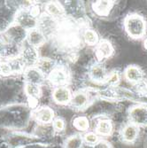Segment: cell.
I'll return each instance as SVG.
<instances>
[{
    "instance_id": "cell-1",
    "label": "cell",
    "mask_w": 147,
    "mask_h": 148,
    "mask_svg": "<svg viewBox=\"0 0 147 148\" xmlns=\"http://www.w3.org/2000/svg\"><path fill=\"white\" fill-rule=\"evenodd\" d=\"M124 29L128 36L133 39H141L147 29L145 19L137 13H130L124 19Z\"/></svg>"
},
{
    "instance_id": "cell-2",
    "label": "cell",
    "mask_w": 147,
    "mask_h": 148,
    "mask_svg": "<svg viewBox=\"0 0 147 148\" xmlns=\"http://www.w3.org/2000/svg\"><path fill=\"white\" fill-rule=\"evenodd\" d=\"M128 117L130 123L137 127L147 126V105L140 104L131 106L128 111Z\"/></svg>"
},
{
    "instance_id": "cell-3",
    "label": "cell",
    "mask_w": 147,
    "mask_h": 148,
    "mask_svg": "<svg viewBox=\"0 0 147 148\" xmlns=\"http://www.w3.org/2000/svg\"><path fill=\"white\" fill-rule=\"evenodd\" d=\"M27 35H28V30H26L15 22L11 24L4 34L9 44L11 43L16 45H20L24 43L25 40H27Z\"/></svg>"
},
{
    "instance_id": "cell-4",
    "label": "cell",
    "mask_w": 147,
    "mask_h": 148,
    "mask_svg": "<svg viewBox=\"0 0 147 148\" xmlns=\"http://www.w3.org/2000/svg\"><path fill=\"white\" fill-rule=\"evenodd\" d=\"M15 23L19 24L26 30H31L37 28L38 18L36 17L31 10L29 9H20L15 13L14 18Z\"/></svg>"
},
{
    "instance_id": "cell-5",
    "label": "cell",
    "mask_w": 147,
    "mask_h": 148,
    "mask_svg": "<svg viewBox=\"0 0 147 148\" xmlns=\"http://www.w3.org/2000/svg\"><path fill=\"white\" fill-rule=\"evenodd\" d=\"M27 66L25 63L23 62L21 56L9 58L6 60L3 61L0 74L2 75H11V74H16V73H21L24 72Z\"/></svg>"
},
{
    "instance_id": "cell-6",
    "label": "cell",
    "mask_w": 147,
    "mask_h": 148,
    "mask_svg": "<svg viewBox=\"0 0 147 148\" xmlns=\"http://www.w3.org/2000/svg\"><path fill=\"white\" fill-rule=\"evenodd\" d=\"M123 76L129 83L135 85H137L144 81V73L136 65L128 66L123 72Z\"/></svg>"
},
{
    "instance_id": "cell-7",
    "label": "cell",
    "mask_w": 147,
    "mask_h": 148,
    "mask_svg": "<svg viewBox=\"0 0 147 148\" xmlns=\"http://www.w3.org/2000/svg\"><path fill=\"white\" fill-rule=\"evenodd\" d=\"M24 78L26 83L36 85H41L45 80V75L36 66L27 68L24 71Z\"/></svg>"
},
{
    "instance_id": "cell-8",
    "label": "cell",
    "mask_w": 147,
    "mask_h": 148,
    "mask_svg": "<svg viewBox=\"0 0 147 148\" xmlns=\"http://www.w3.org/2000/svg\"><path fill=\"white\" fill-rule=\"evenodd\" d=\"M107 71H106L105 66L101 63H96L93 65L90 69V79L97 84H104L106 83L108 77Z\"/></svg>"
},
{
    "instance_id": "cell-9",
    "label": "cell",
    "mask_w": 147,
    "mask_h": 148,
    "mask_svg": "<svg viewBox=\"0 0 147 148\" xmlns=\"http://www.w3.org/2000/svg\"><path fill=\"white\" fill-rule=\"evenodd\" d=\"M73 94L70 90L66 86L55 87L52 91V99L59 105H66L71 102Z\"/></svg>"
},
{
    "instance_id": "cell-10",
    "label": "cell",
    "mask_w": 147,
    "mask_h": 148,
    "mask_svg": "<svg viewBox=\"0 0 147 148\" xmlns=\"http://www.w3.org/2000/svg\"><path fill=\"white\" fill-rule=\"evenodd\" d=\"M114 52L113 46L112 43L109 40L106 39H102L98 42L96 47V56L98 59V60H105V59H109L112 57V55Z\"/></svg>"
},
{
    "instance_id": "cell-11",
    "label": "cell",
    "mask_w": 147,
    "mask_h": 148,
    "mask_svg": "<svg viewBox=\"0 0 147 148\" xmlns=\"http://www.w3.org/2000/svg\"><path fill=\"white\" fill-rule=\"evenodd\" d=\"M47 76L51 84L55 85L56 87L64 86L68 79V75L66 71L64 69L58 68V66H56Z\"/></svg>"
},
{
    "instance_id": "cell-12",
    "label": "cell",
    "mask_w": 147,
    "mask_h": 148,
    "mask_svg": "<svg viewBox=\"0 0 147 148\" xmlns=\"http://www.w3.org/2000/svg\"><path fill=\"white\" fill-rule=\"evenodd\" d=\"M56 26L57 25H56L55 19L49 16L47 13H44V14L38 18L37 29L41 30L45 36L52 33L53 30H55Z\"/></svg>"
},
{
    "instance_id": "cell-13",
    "label": "cell",
    "mask_w": 147,
    "mask_h": 148,
    "mask_svg": "<svg viewBox=\"0 0 147 148\" xmlns=\"http://www.w3.org/2000/svg\"><path fill=\"white\" fill-rule=\"evenodd\" d=\"M45 41H46V36L37 28L28 31V35H27V42H28L29 46L36 49V48H39L42 45H44Z\"/></svg>"
},
{
    "instance_id": "cell-14",
    "label": "cell",
    "mask_w": 147,
    "mask_h": 148,
    "mask_svg": "<svg viewBox=\"0 0 147 148\" xmlns=\"http://www.w3.org/2000/svg\"><path fill=\"white\" fill-rule=\"evenodd\" d=\"M33 116L38 123L47 124L51 123L53 119H54V112L51 107L44 106L37 108L34 112Z\"/></svg>"
},
{
    "instance_id": "cell-15",
    "label": "cell",
    "mask_w": 147,
    "mask_h": 148,
    "mask_svg": "<svg viewBox=\"0 0 147 148\" xmlns=\"http://www.w3.org/2000/svg\"><path fill=\"white\" fill-rule=\"evenodd\" d=\"M20 56L22 59L23 62L25 63L27 68L36 66L39 60V55L36 49L31 46L25 48Z\"/></svg>"
},
{
    "instance_id": "cell-16",
    "label": "cell",
    "mask_w": 147,
    "mask_h": 148,
    "mask_svg": "<svg viewBox=\"0 0 147 148\" xmlns=\"http://www.w3.org/2000/svg\"><path fill=\"white\" fill-rule=\"evenodd\" d=\"M139 134V129L136 125L132 123L126 124L123 129L122 130V138L125 143H133L134 142Z\"/></svg>"
},
{
    "instance_id": "cell-17",
    "label": "cell",
    "mask_w": 147,
    "mask_h": 148,
    "mask_svg": "<svg viewBox=\"0 0 147 148\" xmlns=\"http://www.w3.org/2000/svg\"><path fill=\"white\" fill-rule=\"evenodd\" d=\"M113 130V123L109 118H101L96 124V133L98 136L108 137Z\"/></svg>"
},
{
    "instance_id": "cell-18",
    "label": "cell",
    "mask_w": 147,
    "mask_h": 148,
    "mask_svg": "<svg viewBox=\"0 0 147 148\" xmlns=\"http://www.w3.org/2000/svg\"><path fill=\"white\" fill-rule=\"evenodd\" d=\"M113 5L114 1H96L93 4V10L99 16H107Z\"/></svg>"
},
{
    "instance_id": "cell-19",
    "label": "cell",
    "mask_w": 147,
    "mask_h": 148,
    "mask_svg": "<svg viewBox=\"0 0 147 148\" xmlns=\"http://www.w3.org/2000/svg\"><path fill=\"white\" fill-rule=\"evenodd\" d=\"M45 13L52 18H59L64 14V9L61 5L56 1L48 2L45 5Z\"/></svg>"
},
{
    "instance_id": "cell-20",
    "label": "cell",
    "mask_w": 147,
    "mask_h": 148,
    "mask_svg": "<svg viewBox=\"0 0 147 148\" xmlns=\"http://www.w3.org/2000/svg\"><path fill=\"white\" fill-rule=\"evenodd\" d=\"M88 101H89V97L86 92L77 91L75 94H73L70 103L75 108H83V107L87 106Z\"/></svg>"
},
{
    "instance_id": "cell-21",
    "label": "cell",
    "mask_w": 147,
    "mask_h": 148,
    "mask_svg": "<svg viewBox=\"0 0 147 148\" xmlns=\"http://www.w3.org/2000/svg\"><path fill=\"white\" fill-rule=\"evenodd\" d=\"M36 66L41 70L43 72V74L45 75H48L53 69L56 68L54 60H52L51 59H49V58L39 59Z\"/></svg>"
},
{
    "instance_id": "cell-22",
    "label": "cell",
    "mask_w": 147,
    "mask_h": 148,
    "mask_svg": "<svg viewBox=\"0 0 147 148\" xmlns=\"http://www.w3.org/2000/svg\"><path fill=\"white\" fill-rule=\"evenodd\" d=\"M25 92L27 96L31 100H37L41 96V89L39 85L26 83L25 84Z\"/></svg>"
},
{
    "instance_id": "cell-23",
    "label": "cell",
    "mask_w": 147,
    "mask_h": 148,
    "mask_svg": "<svg viewBox=\"0 0 147 148\" xmlns=\"http://www.w3.org/2000/svg\"><path fill=\"white\" fill-rule=\"evenodd\" d=\"M83 40L88 45H97L99 42L98 33L93 29H86L84 31Z\"/></svg>"
},
{
    "instance_id": "cell-24",
    "label": "cell",
    "mask_w": 147,
    "mask_h": 148,
    "mask_svg": "<svg viewBox=\"0 0 147 148\" xmlns=\"http://www.w3.org/2000/svg\"><path fill=\"white\" fill-rule=\"evenodd\" d=\"M73 125L75 129H77L78 130L81 131H85L90 128V123L88 118H86L85 116H79L76 117L74 120Z\"/></svg>"
},
{
    "instance_id": "cell-25",
    "label": "cell",
    "mask_w": 147,
    "mask_h": 148,
    "mask_svg": "<svg viewBox=\"0 0 147 148\" xmlns=\"http://www.w3.org/2000/svg\"><path fill=\"white\" fill-rule=\"evenodd\" d=\"M83 139L80 136H72L66 139L65 148H82Z\"/></svg>"
},
{
    "instance_id": "cell-26",
    "label": "cell",
    "mask_w": 147,
    "mask_h": 148,
    "mask_svg": "<svg viewBox=\"0 0 147 148\" xmlns=\"http://www.w3.org/2000/svg\"><path fill=\"white\" fill-rule=\"evenodd\" d=\"M120 81H121V73L119 71H112L111 73L108 74L107 80H106V84H109L112 87H114L117 85Z\"/></svg>"
},
{
    "instance_id": "cell-27",
    "label": "cell",
    "mask_w": 147,
    "mask_h": 148,
    "mask_svg": "<svg viewBox=\"0 0 147 148\" xmlns=\"http://www.w3.org/2000/svg\"><path fill=\"white\" fill-rule=\"evenodd\" d=\"M83 139L84 141L90 145H93L94 146L96 144H98L99 142V137L97 133L94 132H88L83 136Z\"/></svg>"
},
{
    "instance_id": "cell-28",
    "label": "cell",
    "mask_w": 147,
    "mask_h": 148,
    "mask_svg": "<svg viewBox=\"0 0 147 148\" xmlns=\"http://www.w3.org/2000/svg\"><path fill=\"white\" fill-rule=\"evenodd\" d=\"M53 128L57 131H62L65 129V122L61 118L53 120Z\"/></svg>"
},
{
    "instance_id": "cell-29",
    "label": "cell",
    "mask_w": 147,
    "mask_h": 148,
    "mask_svg": "<svg viewBox=\"0 0 147 148\" xmlns=\"http://www.w3.org/2000/svg\"><path fill=\"white\" fill-rule=\"evenodd\" d=\"M8 41L6 40L5 36L0 33V54L1 53H4L6 49H7V45H8Z\"/></svg>"
},
{
    "instance_id": "cell-30",
    "label": "cell",
    "mask_w": 147,
    "mask_h": 148,
    "mask_svg": "<svg viewBox=\"0 0 147 148\" xmlns=\"http://www.w3.org/2000/svg\"><path fill=\"white\" fill-rule=\"evenodd\" d=\"M93 148H111V146L107 142H105L104 140H99V142L96 144Z\"/></svg>"
},
{
    "instance_id": "cell-31",
    "label": "cell",
    "mask_w": 147,
    "mask_h": 148,
    "mask_svg": "<svg viewBox=\"0 0 147 148\" xmlns=\"http://www.w3.org/2000/svg\"><path fill=\"white\" fill-rule=\"evenodd\" d=\"M144 48L147 51V37L144 40Z\"/></svg>"
},
{
    "instance_id": "cell-32",
    "label": "cell",
    "mask_w": 147,
    "mask_h": 148,
    "mask_svg": "<svg viewBox=\"0 0 147 148\" xmlns=\"http://www.w3.org/2000/svg\"><path fill=\"white\" fill-rule=\"evenodd\" d=\"M2 63H3V60L0 58V70H1V66H2Z\"/></svg>"
}]
</instances>
